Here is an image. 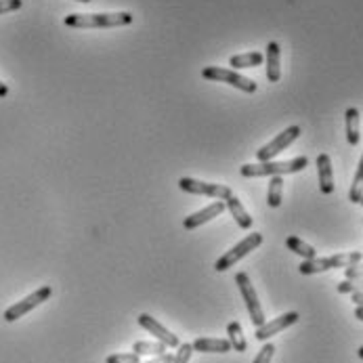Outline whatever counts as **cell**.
I'll return each instance as SVG.
<instances>
[{
	"label": "cell",
	"instance_id": "obj_35",
	"mask_svg": "<svg viewBox=\"0 0 363 363\" xmlns=\"http://www.w3.org/2000/svg\"><path fill=\"white\" fill-rule=\"evenodd\" d=\"M359 204H363V197H361V201H359Z\"/></svg>",
	"mask_w": 363,
	"mask_h": 363
},
{
	"label": "cell",
	"instance_id": "obj_2",
	"mask_svg": "<svg viewBox=\"0 0 363 363\" xmlns=\"http://www.w3.org/2000/svg\"><path fill=\"white\" fill-rule=\"evenodd\" d=\"M309 164V157L300 155L294 160H288V162H258V164H244L239 168L241 177L252 179V177H281V175H292V173H300L305 170Z\"/></svg>",
	"mask_w": 363,
	"mask_h": 363
},
{
	"label": "cell",
	"instance_id": "obj_8",
	"mask_svg": "<svg viewBox=\"0 0 363 363\" xmlns=\"http://www.w3.org/2000/svg\"><path fill=\"white\" fill-rule=\"evenodd\" d=\"M53 294V288L51 286H43V288H38L36 292H32L30 296H25L23 300L15 302L13 307H9L5 311V321H17L19 317H23L25 313H30L32 309H36L38 305H43L45 300H49Z\"/></svg>",
	"mask_w": 363,
	"mask_h": 363
},
{
	"label": "cell",
	"instance_id": "obj_22",
	"mask_svg": "<svg viewBox=\"0 0 363 363\" xmlns=\"http://www.w3.org/2000/svg\"><path fill=\"white\" fill-rule=\"evenodd\" d=\"M133 353H137V355H141V357H145V355H153V357H157V355H162V353H166V344L164 342H145V340H141V342H135L133 344Z\"/></svg>",
	"mask_w": 363,
	"mask_h": 363
},
{
	"label": "cell",
	"instance_id": "obj_1",
	"mask_svg": "<svg viewBox=\"0 0 363 363\" xmlns=\"http://www.w3.org/2000/svg\"><path fill=\"white\" fill-rule=\"evenodd\" d=\"M67 28L76 30H87V28H120V25H131L133 15L126 11L120 13H74L63 19Z\"/></svg>",
	"mask_w": 363,
	"mask_h": 363
},
{
	"label": "cell",
	"instance_id": "obj_7",
	"mask_svg": "<svg viewBox=\"0 0 363 363\" xmlns=\"http://www.w3.org/2000/svg\"><path fill=\"white\" fill-rule=\"evenodd\" d=\"M300 126H290V129H286L284 133H279L271 143H267V145H263L258 151H256V157H258V162H271L273 157H277L281 151H284L286 147H290L298 137H300Z\"/></svg>",
	"mask_w": 363,
	"mask_h": 363
},
{
	"label": "cell",
	"instance_id": "obj_24",
	"mask_svg": "<svg viewBox=\"0 0 363 363\" xmlns=\"http://www.w3.org/2000/svg\"><path fill=\"white\" fill-rule=\"evenodd\" d=\"M338 294H353V292H363V279H344L338 284Z\"/></svg>",
	"mask_w": 363,
	"mask_h": 363
},
{
	"label": "cell",
	"instance_id": "obj_14",
	"mask_svg": "<svg viewBox=\"0 0 363 363\" xmlns=\"http://www.w3.org/2000/svg\"><path fill=\"white\" fill-rule=\"evenodd\" d=\"M279 55H281L279 43H269L267 45V55H265V61H267V80H269V82H279V78H281Z\"/></svg>",
	"mask_w": 363,
	"mask_h": 363
},
{
	"label": "cell",
	"instance_id": "obj_30",
	"mask_svg": "<svg viewBox=\"0 0 363 363\" xmlns=\"http://www.w3.org/2000/svg\"><path fill=\"white\" fill-rule=\"evenodd\" d=\"M351 298H353V302H355L357 307H363V292H353Z\"/></svg>",
	"mask_w": 363,
	"mask_h": 363
},
{
	"label": "cell",
	"instance_id": "obj_34",
	"mask_svg": "<svg viewBox=\"0 0 363 363\" xmlns=\"http://www.w3.org/2000/svg\"><path fill=\"white\" fill-rule=\"evenodd\" d=\"M78 3H91V0H78Z\"/></svg>",
	"mask_w": 363,
	"mask_h": 363
},
{
	"label": "cell",
	"instance_id": "obj_28",
	"mask_svg": "<svg viewBox=\"0 0 363 363\" xmlns=\"http://www.w3.org/2000/svg\"><path fill=\"white\" fill-rule=\"evenodd\" d=\"M21 5H23L21 0H0V15L17 11V9H21Z\"/></svg>",
	"mask_w": 363,
	"mask_h": 363
},
{
	"label": "cell",
	"instance_id": "obj_5",
	"mask_svg": "<svg viewBox=\"0 0 363 363\" xmlns=\"http://www.w3.org/2000/svg\"><path fill=\"white\" fill-rule=\"evenodd\" d=\"M261 244H263V233H250V235H246V239H241L239 244H235L229 252H225V254L214 263V269H217L219 273L231 269L235 263H239L244 256H248V254H250L252 250H256Z\"/></svg>",
	"mask_w": 363,
	"mask_h": 363
},
{
	"label": "cell",
	"instance_id": "obj_26",
	"mask_svg": "<svg viewBox=\"0 0 363 363\" xmlns=\"http://www.w3.org/2000/svg\"><path fill=\"white\" fill-rule=\"evenodd\" d=\"M179 351L175 353V357H173V363H189V359H191V353H193V346L191 344H179L177 346Z\"/></svg>",
	"mask_w": 363,
	"mask_h": 363
},
{
	"label": "cell",
	"instance_id": "obj_13",
	"mask_svg": "<svg viewBox=\"0 0 363 363\" xmlns=\"http://www.w3.org/2000/svg\"><path fill=\"white\" fill-rule=\"evenodd\" d=\"M317 175H319V189L324 195L334 193V173H332V160L328 153L317 155Z\"/></svg>",
	"mask_w": 363,
	"mask_h": 363
},
{
	"label": "cell",
	"instance_id": "obj_9",
	"mask_svg": "<svg viewBox=\"0 0 363 363\" xmlns=\"http://www.w3.org/2000/svg\"><path fill=\"white\" fill-rule=\"evenodd\" d=\"M179 187L185 193H193V195H208V197H217V199H227L233 195V191L227 185H217V183H204L197 179H189L183 177L179 179Z\"/></svg>",
	"mask_w": 363,
	"mask_h": 363
},
{
	"label": "cell",
	"instance_id": "obj_31",
	"mask_svg": "<svg viewBox=\"0 0 363 363\" xmlns=\"http://www.w3.org/2000/svg\"><path fill=\"white\" fill-rule=\"evenodd\" d=\"M9 95V87L5 82H0V97H7Z\"/></svg>",
	"mask_w": 363,
	"mask_h": 363
},
{
	"label": "cell",
	"instance_id": "obj_6",
	"mask_svg": "<svg viewBox=\"0 0 363 363\" xmlns=\"http://www.w3.org/2000/svg\"><path fill=\"white\" fill-rule=\"evenodd\" d=\"M235 284H237L241 296H244V300H246V307H248V313H250L252 324H254L256 328H261L267 319H265V313H263L261 300H258V296H256V290H254V286H252V281H250L248 273L239 271V273L235 275Z\"/></svg>",
	"mask_w": 363,
	"mask_h": 363
},
{
	"label": "cell",
	"instance_id": "obj_19",
	"mask_svg": "<svg viewBox=\"0 0 363 363\" xmlns=\"http://www.w3.org/2000/svg\"><path fill=\"white\" fill-rule=\"evenodd\" d=\"M286 246H288V250H292L294 254L302 256L305 261H311V258L317 256V250H315L313 246H309L307 241H302L300 237H296V235H290V237L286 239Z\"/></svg>",
	"mask_w": 363,
	"mask_h": 363
},
{
	"label": "cell",
	"instance_id": "obj_4",
	"mask_svg": "<svg viewBox=\"0 0 363 363\" xmlns=\"http://www.w3.org/2000/svg\"><path fill=\"white\" fill-rule=\"evenodd\" d=\"M201 78H206V80H212V82H225V85H231L239 91H244V93H256V82L246 76H241L233 69H227V67H217V65H208L201 69Z\"/></svg>",
	"mask_w": 363,
	"mask_h": 363
},
{
	"label": "cell",
	"instance_id": "obj_25",
	"mask_svg": "<svg viewBox=\"0 0 363 363\" xmlns=\"http://www.w3.org/2000/svg\"><path fill=\"white\" fill-rule=\"evenodd\" d=\"M105 363H141V355H137V353H118V355H109L105 359Z\"/></svg>",
	"mask_w": 363,
	"mask_h": 363
},
{
	"label": "cell",
	"instance_id": "obj_21",
	"mask_svg": "<svg viewBox=\"0 0 363 363\" xmlns=\"http://www.w3.org/2000/svg\"><path fill=\"white\" fill-rule=\"evenodd\" d=\"M281 195H284V179H281V177H271L269 191H267V204L271 208H279Z\"/></svg>",
	"mask_w": 363,
	"mask_h": 363
},
{
	"label": "cell",
	"instance_id": "obj_20",
	"mask_svg": "<svg viewBox=\"0 0 363 363\" xmlns=\"http://www.w3.org/2000/svg\"><path fill=\"white\" fill-rule=\"evenodd\" d=\"M344 120H346V141L349 145L355 147L359 143V111L355 107H349Z\"/></svg>",
	"mask_w": 363,
	"mask_h": 363
},
{
	"label": "cell",
	"instance_id": "obj_33",
	"mask_svg": "<svg viewBox=\"0 0 363 363\" xmlns=\"http://www.w3.org/2000/svg\"><path fill=\"white\" fill-rule=\"evenodd\" d=\"M357 355H359V359H363V346H359V351H357Z\"/></svg>",
	"mask_w": 363,
	"mask_h": 363
},
{
	"label": "cell",
	"instance_id": "obj_15",
	"mask_svg": "<svg viewBox=\"0 0 363 363\" xmlns=\"http://www.w3.org/2000/svg\"><path fill=\"white\" fill-rule=\"evenodd\" d=\"M225 206L229 208L231 217L235 219V223H237L241 229H250V227H252V217L246 212V208L241 206V201H239L235 195H231V197L225 199Z\"/></svg>",
	"mask_w": 363,
	"mask_h": 363
},
{
	"label": "cell",
	"instance_id": "obj_16",
	"mask_svg": "<svg viewBox=\"0 0 363 363\" xmlns=\"http://www.w3.org/2000/svg\"><path fill=\"white\" fill-rule=\"evenodd\" d=\"M191 346L197 353H229L231 351V344L227 338H199Z\"/></svg>",
	"mask_w": 363,
	"mask_h": 363
},
{
	"label": "cell",
	"instance_id": "obj_23",
	"mask_svg": "<svg viewBox=\"0 0 363 363\" xmlns=\"http://www.w3.org/2000/svg\"><path fill=\"white\" fill-rule=\"evenodd\" d=\"M361 197H363V155L359 160V166H357V173H355L351 191H349V199L353 201V204H359Z\"/></svg>",
	"mask_w": 363,
	"mask_h": 363
},
{
	"label": "cell",
	"instance_id": "obj_17",
	"mask_svg": "<svg viewBox=\"0 0 363 363\" xmlns=\"http://www.w3.org/2000/svg\"><path fill=\"white\" fill-rule=\"evenodd\" d=\"M227 340L231 344V351H237V353H246L248 351V342H246V336L241 332V326L237 321H231L227 326Z\"/></svg>",
	"mask_w": 363,
	"mask_h": 363
},
{
	"label": "cell",
	"instance_id": "obj_3",
	"mask_svg": "<svg viewBox=\"0 0 363 363\" xmlns=\"http://www.w3.org/2000/svg\"><path fill=\"white\" fill-rule=\"evenodd\" d=\"M363 261V254L361 252H342V254H334V256H326V258H311V261H305L300 263L298 271L302 275H315V273H324V271H330V269H346L351 265H357Z\"/></svg>",
	"mask_w": 363,
	"mask_h": 363
},
{
	"label": "cell",
	"instance_id": "obj_12",
	"mask_svg": "<svg viewBox=\"0 0 363 363\" xmlns=\"http://www.w3.org/2000/svg\"><path fill=\"white\" fill-rule=\"evenodd\" d=\"M225 208H227V206H225V201H212L210 206L201 208L199 212H195V214L187 217V219L183 221V227H185L187 231H191V229H197L199 225H204V223L212 221L214 217L223 214V212H225Z\"/></svg>",
	"mask_w": 363,
	"mask_h": 363
},
{
	"label": "cell",
	"instance_id": "obj_32",
	"mask_svg": "<svg viewBox=\"0 0 363 363\" xmlns=\"http://www.w3.org/2000/svg\"><path fill=\"white\" fill-rule=\"evenodd\" d=\"M355 317H357L359 321H363V307H357V309H355Z\"/></svg>",
	"mask_w": 363,
	"mask_h": 363
},
{
	"label": "cell",
	"instance_id": "obj_11",
	"mask_svg": "<svg viewBox=\"0 0 363 363\" xmlns=\"http://www.w3.org/2000/svg\"><path fill=\"white\" fill-rule=\"evenodd\" d=\"M139 326L141 328H145L149 334H153L160 342H164L166 346H173V349H177L179 346V338H177V334H173L170 330H166L160 321H155L151 315H147V313H141L139 315Z\"/></svg>",
	"mask_w": 363,
	"mask_h": 363
},
{
	"label": "cell",
	"instance_id": "obj_18",
	"mask_svg": "<svg viewBox=\"0 0 363 363\" xmlns=\"http://www.w3.org/2000/svg\"><path fill=\"white\" fill-rule=\"evenodd\" d=\"M263 59H265V55L258 53V51H254V53H244V55H233V57L229 59V65H231L233 69L256 67V65L263 63Z\"/></svg>",
	"mask_w": 363,
	"mask_h": 363
},
{
	"label": "cell",
	"instance_id": "obj_10",
	"mask_svg": "<svg viewBox=\"0 0 363 363\" xmlns=\"http://www.w3.org/2000/svg\"><path fill=\"white\" fill-rule=\"evenodd\" d=\"M300 319V315L296 311H290V313H284V315H279L275 317L273 321H265V324L261 328H256V340H269L271 336L279 334L281 330H286L290 326H294L296 321Z\"/></svg>",
	"mask_w": 363,
	"mask_h": 363
},
{
	"label": "cell",
	"instance_id": "obj_29",
	"mask_svg": "<svg viewBox=\"0 0 363 363\" xmlns=\"http://www.w3.org/2000/svg\"><path fill=\"white\" fill-rule=\"evenodd\" d=\"M344 275L346 279H363V263H357V265H351L344 269Z\"/></svg>",
	"mask_w": 363,
	"mask_h": 363
},
{
	"label": "cell",
	"instance_id": "obj_27",
	"mask_svg": "<svg viewBox=\"0 0 363 363\" xmlns=\"http://www.w3.org/2000/svg\"><path fill=\"white\" fill-rule=\"evenodd\" d=\"M273 355H275V344H265L263 349H261V353L256 355V359L252 361V363H271V359H273Z\"/></svg>",
	"mask_w": 363,
	"mask_h": 363
}]
</instances>
